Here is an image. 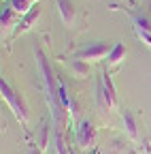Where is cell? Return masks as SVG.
<instances>
[{
  "instance_id": "obj_1",
  "label": "cell",
  "mask_w": 151,
  "mask_h": 154,
  "mask_svg": "<svg viewBox=\"0 0 151 154\" xmlns=\"http://www.w3.org/2000/svg\"><path fill=\"white\" fill-rule=\"evenodd\" d=\"M0 92H2V99L9 103V107H11V111L17 116V120L19 122H28V107H26V103H24V99H22V94H17L13 88H11V84L9 82H0Z\"/></svg>"
},
{
  "instance_id": "obj_2",
  "label": "cell",
  "mask_w": 151,
  "mask_h": 154,
  "mask_svg": "<svg viewBox=\"0 0 151 154\" xmlns=\"http://www.w3.org/2000/svg\"><path fill=\"white\" fill-rule=\"evenodd\" d=\"M36 58H39V64H41V73H43V79H45V84H47V96H49V105H51V109H53V116L58 118L60 116V94L55 92V77L51 75V69H49V64H47V60H45V56H43V51H36Z\"/></svg>"
},
{
  "instance_id": "obj_3",
  "label": "cell",
  "mask_w": 151,
  "mask_h": 154,
  "mask_svg": "<svg viewBox=\"0 0 151 154\" xmlns=\"http://www.w3.org/2000/svg\"><path fill=\"white\" fill-rule=\"evenodd\" d=\"M100 107L106 109V111H113L117 107V94H115V88H113V82H111V75L104 73L102 75V86H100Z\"/></svg>"
},
{
  "instance_id": "obj_4",
  "label": "cell",
  "mask_w": 151,
  "mask_h": 154,
  "mask_svg": "<svg viewBox=\"0 0 151 154\" xmlns=\"http://www.w3.org/2000/svg\"><path fill=\"white\" fill-rule=\"evenodd\" d=\"M111 49H113V45H109V43H94V45L81 49V51L77 54V58H79V60L98 62V60H102V58H109Z\"/></svg>"
},
{
  "instance_id": "obj_5",
  "label": "cell",
  "mask_w": 151,
  "mask_h": 154,
  "mask_svg": "<svg viewBox=\"0 0 151 154\" xmlns=\"http://www.w3.org/2000/svg\"><path fill=\"white\" fill-rule=\"evenodd\" d=\"M94 137H96V131H94V124L89 120L81 122V126L77 128V146L79 148H89L94 143Z\"/></svg>"
},
{
  "instance_id": "obj_6",
  "label": "cell",
  "mask_w": 151,
  "mask_h": 154,
  "mask_svg": "<svg viewBox=\"0 0 151 154\" xmlns=\"http://www.w3.org/2000/svg\"><path fill=\"white\" fill-rule=\"evenodd\" d=\"M134 28H136V34L141 36V41H145L151 47V22L143 15H134Z\"/></svg>"
},
{
  "instance_id": "obj_7",
  "label": "cell",
  "mask_w": 151,
  "mask_h": 154,
  "mask_svg": "<svg viewBox=\"0 0 151 154\" xmlns=\"http://www.w3.org/2000/svg\"><path fill=\"white\" fill-rule=\"evenodd\" d=\"M55 5H58V11L62 15V22L66 26H72V22H74V7H72V2L70 0H55Z\"/></svg>"
},
{
  "instance_id": "obj_8",
  "label": "cell",
  "mask_w": 151,
  "mask_h": 154,
  "mask_svg": "<svg viewBox=\"0 0 151 154\" xmlns=\"http://www.w3.org/2000/svg\"><path fill=\"white\" fill-rule=\"evenodd\" d=\"M72 77H79V79H85V77L89 75V64L85 60H79V58H74V60L68 64Z\"/></svg>"
},
{
  "instance_id": "obj_9",
  "label": "cell",
  "mask_w": 151,
  "mask_h": 154,
  "mask_svg": "<svg viewBox=\"0 0 151 154\" xmlns=\"http://www.w3.org/2000/svg\"><path fill=\"white\" fill-rule=\"evenodd\" d=\"M39 17H41V7L36 5L34 9H30V11H28V13H26V15L22 17V22H19V30H22V32L30 30V28H32V24H34V22H36Z\"/></svg>"
},
{
  "instance_id": "obj_10",
  "label": "cell",
  "mask_w": 151,
  "mask_h": 154,
  "mask_svg": "<svg viewBox=\"0 0 151 154\" xmlns=\"http://www.w3.org/2000/svg\"><path fill=\"white\" fill-rule=\"evenodd\" d=\"M123 56H126V45H123V43H115V45H113V49H111V54H109V64H111V66L119 64V62L123 60Z\"/></svg>"
},
{
  "instance_id": "obj_11",
  "label": "cell",
  "mask_w": 151,
  "mask_h": 154,
  "mask_svg": "<svg viewBox=\"0 0 151 154\" xmlns=\"http://www.w3.org/2000/svg\"><path fill=\"white\" fill-rule=\"evenodd\" d=\"M123 122H126V133L130 135L132 139H138V128H136V120H134V116H132L130 111H123Z\"/></svg>"
},
{
  "instance_id": "obj_12",
  "label": "cell",
  "mask_w": 151,
  "mask_h": 154,
  "mask_svg": "<svg viewBox=\"0 0 151 154\" xmlns=\"http://www.w3.org/2000/svg\"><path fill=\"white\" fill-rule=\"evenodd\" d=\"M15 15H17L15 9H4V11H2V17H0V22H2V30H11V28L17 24Z\"/></svg>"
},
{
  "instance_id": "obj_13",
  "label": "cell",
  "mask_w": 151,
  "mask_h": 154,
  "mask_svg": "<svg viewBox=\"0 0 151 154\" xmlns=\"http://www.w3.org/2000/svg\"><path fill=\"white\" fill-rule=\"evenodd\" d=\"M34 7H36V0H13V9L17 13H22V15H26Z\"/></svg>"
},
{
  "instance_id": "obj_14",
  "label": "cell",
  "mask_w": 151,
  "mask_h": 154,
  "mask_svg": "<svg viewBox=\"0 0 151 154\" xmlns=\"http://www.w3.org/2000/svg\"><path fill=\"white\" fill-rule=\"evenodd\" d=\"M55 148H58V152H60V154H68V152H66V146H64V141H62L60 137L55 139Z\"/></svg>"
},
{
  "instance_id": "obj_15",
  "label": "cell",
  "mask_w": 151,
  "mask_h": 154,
  "mask_svg": "<svg viewBox=\"0 0 151 154\" xmlns=\"http://www.w3.org/2000/svg\"><path fill=\"white\" fill-rule=\"evenodd\" d=\"M30 154H39V150H30Z\"/></svg>"
}]
</instances>
